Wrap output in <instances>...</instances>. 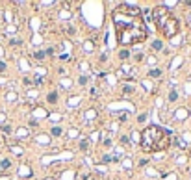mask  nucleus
Returning <instances> with one entry per match:
<instances>
[{
    "mask_svg": "<svg viewBox=\"0 0 191 180\" xmlns=\"http://www.w3.org/2000/svg\"><path fill=\"white\" fill-rule=\"evenodd\" d=\"M80 149H82V151H87V149H89V141H87V139H82V141H80Z\"/></svg>",
    "mask_w": 191,
    "mask_h": 180,
    "instance_id": "14",
    "label": "nucleus"
},
{
    "mask_svg": "<svg viewBox=\"0 0 191 180\" xmlns=\"http://www.w3.org/2000/svg\"><path fill=\"white\" fill-rule=\"evenodd\" d=\"M148 76H150V78H160V76H162V69H150V71H148Z\"/></svg>",
    "mask_w": 191,
    "mask_h": 180,
    "instance_id": "5",
    "label": "nucleus"
},
{
    "mask_svg": "<svg viewBox=\"0 0 191 180\" xmlns=\"http://www.w3.org/2000/svg\"><path fill=\"white\" fill-rule=\"evenodd\" d=\"M24 86H32V80H30V78H24Z\"/></svg>",
    "mask_w": 191,
    "mask_h": 180,
    "instance_id": "28",
    "label": "nucleus"
},
{
    "mask_svg": "<svg viewBox=\"0 0 191 180\" xmlns=\"http://www.w3.org/2000/svg\"><path fill=\"white\" fill-rule=\"evenodd\" d=\"M173 143L171 132L163 126L158 124H148L147 128L141 132V147L145 152H158L165 151L169 145Z\"/></svg>",
    "mask_w": 191,
    "mask_h": 180,
    "instance_id": "2",
    "label": "nucleus"
},
{
    "mask_svg": "<svg viewBox=\"0 0 191 180\" xmlns=\"http://www.w3.org/2000/svg\"><path fill=\"white\" fill-rule=\"evenodd\" d=\"M61 86H63V87H69V86H71V80H63Z\"/></svg>",
    "mask_w": 191,
    "mask_h": 180,
    "instance_id": "25",
    "label": "nucleus"
},
{
    "mask_svg": "<svg viewBox=\"0 0 191 180\" xmlns=\"http://www.w3.org/2000/svg\"><path fill=\"white\" fill-rule=\"evenodd\" d=\"M45 56H47V52H43V50L33 52V58H36V59H45Z\"/></svg>",
    "mask_w": 191,
    "mask_h": 180,
    "instance_id": "12",
    "label": "nucleus"
},
{
    "mask_svg": "<svg viewBox=\"0 0 191 180\" xmlns=\"http://www.w3.org/2000/svg\"><path fill=\"white\" fill-rule=\"evenodd\" d=\"M30 174H32V173H30V167L22 165V167H21V177H30Z\"/></svg>",
    "mask_w": 191,
    "mask_h": 180,
    "instance_id": "13",
    "label": "nucleus"
},
{
    "mask_svg": "<svg viewBox=\"0 0 191 180\" xmlns=\"http://www.w3.org/2000/svg\"><path fill=\"white\" fill-rule=\"evenodd\" d=\"M6 69H8L6 61H0V74H2V73H6Z\"/></svg>",
    "mask_w": 191,
    "mask_h": 180,
    "instance_id": "21",
    "label": "nucleus"
},
{
    "mask_svg": "<svg viewBox=\"0 0 191 180\" xmlns=\"http://www.w3.org/2000/svg\"><path fill=\"white\" fill-rule=\"evenodd\" d=\"M9 165H11V162H9V160H2V162H0V169H4V171L9 169Z\"/></svg>",
    "mask_w": 191,
    "mask_h": 180,
    "instance_id": "11",
    "label": "nucleus"
},
{
    "mask_svg": "<svg viewBox=\"0 0 191 180\" xmlns=\"http://www.w3.org/2000/svg\"><path fill=\"white\" fill-rule=\"evenodd\" d=\"M50 134H52V136H56V137H58V136H61V134H63V130L59 128V126H54L52 130H50Z\"/></svg>",
    "mask_w": 191,
    "mask_h": 180,
    "instance_id": "10",
    "label": "nucleus"
},
{
    "mask_svg": "<svg viewBox=\"0 0 191 180\" xmlns=\"http://www.w3.org/2000/svg\"><path fill=\"white\" fill-rule=\"evenodd\" d=\"M113 22H115V32H117L121 45H135L147 39V26H145L141 19L130 17V15L115 9Z\"/></svg>",
    "mask_w": 191,
    "mask_h": 180,
    "instance_id": "1",
    "label": "nucleus"
},
{
    "mask_svg": "<svg viewBox=\"0 0 191 180\" xmlns=\"http://www.w3.org/2000/svg\"><path fill=\"white\" fill-rule=\"evenodd\" d=\"M11 17H13L11 11H6V19H8V21H11Z\"/></svg>",
    "mask_w": 191,
    "mask_h": 180,
    "instance_id": "31",
    "label": "nucleus"
},
{
    "mask_svg": "<svg viewBox=\"0 0 191 180\" xmlns=\"http://www.w3.org/2000/svg\"><path fill=\"white\" fill-rule=\"evenodd\" d=\"M17 136H21V137H22V136H28V130H24V128H22V130H19Z\"/></svg>",
    "mask_w": 191,
    "mask_h": 180,
    "instance_id": "23",
    "label": "nucleus"
},
{
    "mask_svg": "<svg viewBox=\"0 0 191 180\" xmlns=\"http://www.w3.org/2000/svg\"><path fill=\"white\" fill-rule=\"evenodd\" d=\"M148 63H150V65H154V63H156V58H154V56H150V58H148Z\"/></svg>",
    "mask_w": 191,
    "mask_h": 180,
    "instance_id": "29",
    "label": "nucleus"
},
{
    "mask_svg": "<svg viewBox=\"0 0 191 180\" xmlns=\"http://www.w3.org/2000/svg\"><path fill=\"white\" fill-rule=\"evenodd\" d=\"M145 119H147V113H145V115H139V119H137V121H139V123H143Z\"/></svg>",
    "mask_w": 191,
    "mask_h": 180,
    "instance_id": "30",
    "label": "nucleus"
},
{
    "mask_svg": "<svg viewBox=\"0 0 191 180\" xmlns=\"http://www.w3.org/2000/svg\"><path fill=\"white\" fill-rule=\"evenodd\" d=\"M37 141L41 143V145H48V137H47V136H39V137H37Z\"/></svg>",
    "mask_w": 191,
    "mask_h": 180,
    "instance_id": "18",
    "label": "nucleus"
},
{
    "mask_svg": "<svg viewBox=\"0 0 191 180\" xmlns=\"http://www.w3.org/2000/svg\"><path fill=\"white\" fill-rule=\"evenodd\" d=\"M21 65H22V69H24V71H26V69H28V63H26V61H24V59H22V61H21Z\"/></svg>",
    "mask_w": 191,
    "mask_h": 180,
    "instance_id": "32",
    "label": "nucleus"
},
{
    "mask_svg": "<svg viewBox=\"0 0 191 180\" xmlns=\"http://www.w3.org/2000/svg\"><path fill=\"white\" fill-rule=\"evenodd\" d=\"M169 100H171V102L178 100V93H176V91H171V93H169Z\"/></svg>",
    "mask_w": 191,
    "mask_h": 180,
    "instance_id": "16",
    "label": "nucleus"
},
{
    "mask_svg": "<svg viewBox=\"0 0 191 180\" xmlns=\"http://www.w3.org/2000/svg\"><path fill=\"white\" fill-rule=\"evenodd\" d=\"M4 56V50H2V47H0V58H2Z\"/></svg>",
    "mask_w": 191,
    "mask_h": 180,
    "instance_id": "33",
    "label": "nucleus"
},
{
    "mask_svg": "<svg viewBox=\"0 0 191 180\" xmlns=\"http://www.w3.org/2000/svg\"><path fill=\"white\" fill-rule=\"evenodd\" d=\"M123 165H124V169H128V167H132V162H130V160H124Z\"/></svg>",
    "mask_w": 191,
    "mask_h": 180,
    "instance_id": "24",
    "label": "nucleus"
},
{
    "mask_svg": "<svg viewBox=\"0 0 191 180\" xmlns=\"http://www.w3.org/2000/svg\"><path fill=\"white\" fill-rule=\"evenodd\" d=\"M160 32H162L163 37H174V36L178 33V21H176L174 17H169L167 22L162 26V30H160Z\"/></svg>",
    "mask_w": 191,
    "mask_h": 180,
    "instance_id": "4",
    "label": "nucleus"
},
{
    "mask_svg": "<svg viewBox=\"0 0 191 180\" xmlns=\"http://www.w3.org/2000/svg\"><path fill=\"white\" fill-rule=\"evenodd\" d=\"M171 17L169 15V9L165 6H158L152 9V21L156 22V26H158V30H162V26L165 22H167V19Z\"/></svg>",
    "mask_w": 191,
    "mask_h": 180,
    "instance_id": "3",
    "label": "nucleus"
},
{
    "mask_svg": "<svg viewBox=\"0 0 191 180\" xmlns=\"http://www.w3.org/2000/svg\"><path fill=\"white\" fill-rule=\"evenodd\" d=\"M6 100H8V102H15V100H17V93H15V91H9V93L6 95Z\"/></svg>",
    "mask_w": 191,
    "mask_h": 180,
    "instance_id": "9",
    "label": "nucleus"
},
{
    "mask_svg": "<svg viewBox=\"0 0 191 180\" xmlns=\"http://www.w3.org/2000/svg\"><path fill=\"white\" fill-rule=\"evenodd\" d=\"M33 115H36V117H48L47 115V110H43V108H36V110H33Z\"/></svg>",
    "mask_w": 191,
    "mask_h": 180,
    "instance_id": "6",
    "label": "nucleus"
},
{
    "mask_svg": "<svg viewBox=\"0 0 191 180\" xmlns=\"http://www.w3.org/2000/svg\"><path fill=\"white\" fill-rule=\"evenodd\" d=\"M102 162H104V163H108V162H112V156H102Z\"/></svg>",
    "mask_w": 191,
    "mask_h": 180,
    "instance_id": "27",
    "label": "nucleus"
},
{
    "mask_svg": "<svg viewBox=\"0 0 191 180\" xmlns=\"http://www.w3.org/2000/svg\"><path fill=\"white\" fill-rule=\"evenodd\" d=\"M2 132H4V134H11V126H9V124H4V126H2Z\"/></svg>",
    "mask_w": 191,
    "mask_h": 180,
    "instance_id": "20",
    "label": "nucleus"
},
{
    "mask_svg": "<svg viewBox=\"0 0 191 180\" xmlns=\"http://www.w3.org/2000/svg\"><path fill=\"white\" fill-rule=\"evenodd\" d=\"M119 58H121V59H128V58H130V52H128V50H121V52H119Z\"/></svg>",
    "mask_w": 191,
    "mask_h": 180,
    "instance_id": "15",
    "label": "nucleus"
},
{
    "mask_svg": "<svg viewBox=\"0 0 191 180\" xmlns=\"http://www.w3.org/2000/svg\"><path fill=\"white\" fill-rule=\"evenodd\" d=\"M174 143H176V145H178L180 149H184V147H185V143H184V141H182V139H180V137H174Z\"/></svg>",
    "mask_w": 191,
    "mask_h": 180,
    "instance_id": "19",
    "label": "nucleus"
},
{
    "mask_svg": "<svg viewBox=\"0 0 191 180\" xmlns=\"http://www.w3.org/2000/svg\"><path fill=\"white\" fill-rule=\"evenodd\" d=\"M185 113H188L185 110H178V112H176V119H185Z\"/></svg>",
    "mask_w": 191,
    "mask_h": 180,
    "instance_id": "17",
    "label": "nucleus"
},
{
    "mask_svg": "<svg viewBox=\"0 0 191 180\" xmlns=\"http://www.w3.org/2000/svg\"><path fill=\"white\" fill-rule=\"evenodd\" d=\"M47 100H48L50 104H56V102H58V93H54V91L48 93V98H47Z\"/></svg>",
    "mask_w": 191,
    "mask_h": 180,
    "instance_id": "8",
    "label": "nucleus"
},
{
    "mask_svg": "<svg viewBox=\"0 0 191 180\" xmlns=\"http://www.w3.org/2000/svg\"><path fill=\"white\" fill-rule=\"evenodd\" d=\"M11 151H13L15 154H22V151H21V147H13V145H11Z\"/></svg>",
    "mask_w": 191,
    "mask_h": 180,
    "instance_id": "22",
    "label": "nucleus"
},
{
    "mask_svg": "<svg viewBox=\"0 0 191 180\" xmlns=\"http://www.w3.org/2000/svg\"><path fill=\"white\" fill-rule=\"evenodd\" d=\"M121 143H123V145H128V137L123 136V137H121Z\"/></svg>",
    "mask_w": 191,
    "mask_h": 180,
    "instance_id": "26",
    "label": "nucleus"
},
{
    "mask_svg": "<svg viewBox=\"0 0 191 180\" xmlns=\"http://www.w3.org/2000/svg\"><path fill=\"white\" fill-rule=\"evenodd\" d=\"M152 48H154V50H162V48H163L162 39H156V41H152Z\"/></svg>",
    "mask_w": 191,
    "mask_h": 180,
    "instance_id": "7",
    "label": "nucleus"
}]
</instances>
